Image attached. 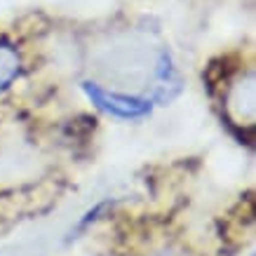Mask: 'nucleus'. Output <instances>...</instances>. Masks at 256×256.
<instances>
[{
  "label": "nucleus",
  "instance_id": "f257e3e1",
  "mask_svg": "<svg viewBox=\"0 0 256 256\" xmlns=\"http://www.w3.org/2000/svg\"><path fill=\"white\" fill-rule=\"evenodd\" d=\"M82 92L87 94V99L92 101L94 106L118 120H141L153 113V101L144 99V96H130V94L120 92H108L96 82L85 80L82 82Z\"/></svg>",
  "mask_w": 256,
  "mask_h": 256
},
{
  "label": "nucleus",
  "instance_id": "f03ea898",
  "mask_svg": "<svg viewBox=\"0 0 256 256\" xmlns=\"http://www.w3.org/2000/svg\"><path fill=\"white\" fill-rule=\"evenodd\" d=\"M178 92H181V76H178L176 66L172 64V56L167 54V52H162V54H160V62H158L156 101H160V104H170Z\"/></svg>",
  "mask_w": 256,
  "mask_h": 256
},
{
  "label": "nucleus",
  "instance_id": "7ed1b4c3",
  "mask_svg": "<svg viewBox=\"0 0 256 256\" xmlns=\"http://www.w3.org/2000/svg\"><path fill=\"white\" fill-rule=\"evenodd\" d=\"M19 68H22V59L16 50L12 45L0 42V90H5L19 76Z\"/></svg>",
  "mask_w": 256,
  "mask_h": 256
},
{
  "label": "nucleus",
  "instance_id": "20e7f679",
  "mask_svg": "<svg viewBox=\"0 0 256 256\" xmlns=\"http://www.w3.org/2000/svg\"><path fill=\"white\" fill-rule=\"evenodd\" d=\"M162 256H164V254H162Z\"/></svg>",
  "mask_w": 256,
  "mask_h": 256
}]
</instances>
